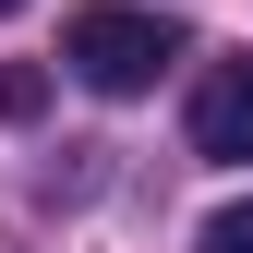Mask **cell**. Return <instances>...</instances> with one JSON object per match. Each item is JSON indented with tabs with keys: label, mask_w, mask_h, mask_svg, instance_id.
Here are the masks:
<instances>
[{
	"label": "cell",
	"mask_w": 253,
	"mask_h": 253,
	"mask_svg": "<svg viewBox=\"0 0 253 253\" xmlns=\"http://www.w3.org/2000/svg\"><path fill=\"white\" fill-rule=\"evenodd\" d=\"M60 60H73L97 97H145V84L181 60V24H169V12H121V0H97V12L60 24Z\"/></svg>",
	"instance_id": "obj_1"
},
{
	"label": "cell",
	"mask_w": 253,
	"mask_h": 253,
	"mask_svg": "<svg viewBox=\"0 0 253 253\" xmlns=\"http://www.w3.org/2000/svg\"><path fill=\"white\" fill-rule=\"evenodd\" d=\"M193 157H253V60H217V73L193 84Z\"/></svg>",
	"instance_id": "obj_2"
},
{
	"label": "cell",
	"mask_w": 253,
	"mask_h": 253,
	"mask_svg": "<svg viewBox=\"0 0 253 253\" xmlns=\"http://www.w3.org/2000/svg\"><path fill=\"white\" fill-rule=\"evenodd\" d=\"M205 253H253V205H217L205 217Z\"/></svg>",
	"instance_id": "obj_3"
},
{
	"label": "cell",
	"mask_w": 253,
	"mask_h": 253,
	"mask_svg": "<svg viewBox=\"0 0 253 253\" xmlns=\"http://www.w3.org/2000/svg\"><path fill=\"white\" fill-rule=\"evenodd\" d=\"M37 97H48L37 73H0V121H24V109H37Z\"/></svg>",
	"instance_id": "obj_4"
},
{
	"label": "cell",
	"mask_w": 253,
	"mask_h": 253,
	"mask_svg": "<svg viewBox=\"0 0 253 253\" xmlns=\"http://www.w3.org/2000/svg\"><path fill=\"white\" fill-rule=\"evenodd\" d=\"M0 12H24V0H0Z\"/></svg>",
	"instance_id": "obj_5"
}]
</instances>
